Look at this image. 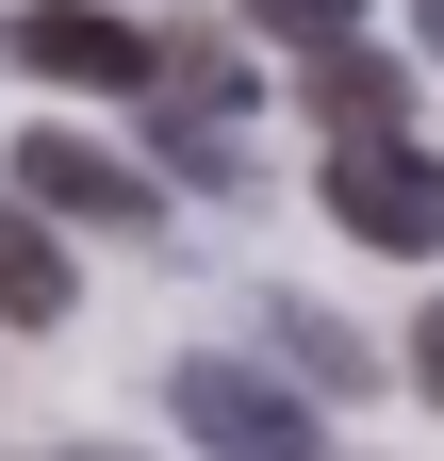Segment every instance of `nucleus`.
Here are the masks:
<instances>
[{
  "instance_id": "obj_8",
  "label": "nucleus",
  "mask_w": 444,
  "mask_h": 461,
  "mask_svg": "<svg viewBox=\"0 0 444 461\" xmlns=\"http://www.w3.org/2000/svg\"><path fill=\"white\" fill-rule=\"evenodd\" d=\"M280 346H297V379H329V395H362V379H378V346H362L346 313H313V297L280 313Z\"/></svg>"
},
{
  "instance_id": "obj_1",
  "label": "nucleus",
  "mask_w": 444,
  "mask_h": 461,
  "mask_svg": "<svg viewBox=\"0 0 444 461\" xmlns=\"http://www.w3.org/2000/svg\"><path fill=\"white\" fill-rule=\"evenodd\" d=\"M329 230L428 264V248H444V149H412V132H346V149H329Z\"/></svg>"
},
{
  "instance_id": "obj_3",
  "label": "nucleus",
  "mask_w": 444,
  "mask_h": 461,
  "mask_svg": "<svg viewBox=\"0 0 444 461\" xmlns=\"http://www.w3.org/2000/svg\"><path fill=\"white\" fill-rule=\"evenodd\" d=\"M0 50H17L49 99H132V83H164V50H148L132 17H99V0H49V17H17Z\"/></svg>"
},
{
  "instance_id": "obj_7",
  "label": "nucleus",
  "mask_w": 444,
  "mask_h": 461,
  "mask_svg": "<svg viewBox=\"0 0 444 461\" xmlns=\"http://www.w3.org/2000/svg\"><path fill=\"white\" fill-rule=\"evenodd\" d=\"M214 115H247V50H164V132H214Z\"/></svg>"
},
{
  "instance_id": "obj_9",
  "label": "nucleus",
  "mask_w": 444,
  "mask_h": 461,
  "mask_svg": "<svg viewBox=\"0 0 444 461\" xmlns=\"http://www.w3.org/2000/svg\"><path fill=\"white\" fill-rule=\"evenodd\" d=\"M231 17H247V33H280V50H346L378 0H231Z\"/></svg>"
},
{
  "instance_id": "obj_4",
  "label": "nucleus",
  "mask_w": 444,
  "mask_h": 461,
  "mask_svg": "<svg viewBox=\"0 0 444 461\" xmlns=\"http://www.w3.org/2000/svg\"><path fill=\"white\" fill-rule=\"evenodd\" d=\"M17 198H33L49 230H164V182H148V165L67 149V132H33V149H17Z\"/></svg>"
},
{
  "instance_id": "obj_11",
  "label": "nucleus",
  "mask_w": 444,
  "mask_h": 461,
  "mask_svg": "<svg viewBox=\"0 0 444 461\" xmlns=\"http://www.w3.org/2000/svg\"><path fill=\"white\" fill-rule=\"evenodd\" d=\"M412 33H428V67H444V0H412Z\"/></svg>"
},
{
  "instance_id": "obj_2",
  "label": "nucleus",
  "mask_w": 444,
  "mask_h": 461,
  "mask_svg": "<svg viewBox=\"0 0 444 461\" xmlns=\"http://www.w3.org/2000/svg\"><path fill=\"white\" fill-rule=\"evenodd\" d=\"M164 412H182L214 461H329L313 395H297V379H263V363H182V379H164Z\"/></svg>"
},
{
  "instance_id": "obj_5",
  "label": "nucleus",
  "mask_w": 444,
  "mask_h": 461,
  "mask_svg": "<svg viewBox=\"0 0 444 461\" xmlns=\"http://www.w3.org/2000/svg\"><path fill=\"white\" fill-rule=\"evenodd\" d=\"M0 330H67V230L0 182Z\"/></svg>"
},
{
  "instance_id": "obj_10",
  "label": "nucleus",
  "mask_w": 444,
  "mask_h": 461,
  "mask_svg": "<svg viewBox=\"0 0 444 461\" xmlns=\"http://www.w3.org/2000/svg\"><path fill=\"white\" fill-rule=\"evenodd\" d=\"M412 379H428V395H444V297H428V330H412Z\"/></svg>"
},
{
  "instance_id": "obj_12",
  "label": "nucleus",
  "mask_w": 444,
  "mask_h": 461,
  "mask_svg": "<svg viewBox=\"0 0 444 461\" xmlns=\"http://www.w3.org/2000/svg\"><path fill=\"white\" fill-rule=\"evenodd\" d=\"M49 461H132V445H49Z\"/></svg>"
},
{
  "instance_id": "obj_6",
  "label": "nucleus",
  "mask_w": 444,
  "mask_h": 461,
  "mask_svg": "<svg viewBox=\"0 0 444 461\" xmlns=\"http://www.w3.org/2000/svg\"><path fill=\"white\" fill-rule=\"evenodd\" d=\"M395 115H412V83H395V50H313V132L329 149H346V132H395Z\"/></svg>"
}]
</instances>
